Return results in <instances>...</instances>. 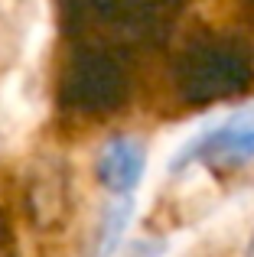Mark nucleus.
<instances>
[{"label": "nucleus", "mask_w": 254, "mask_h": 257, "mask_svg": "<svg viewBox=\"0 0 254 257\" xmlns=\"http://www.w3.org/2000/svg\"><path fill=\"white\" fill-rule=\"evenodd\" d=\"M30 218L43 228H52L59 218H65V208H69V182H65L62 163L56 160H46L39 163L30 176Z\"/></svg>", "instance_id": "obj_4"}, {"label": "nucleus", "mask_w": 254, "mask_h": 257, "mask_svg": "<svg viewBox=\"0 0 254 257\" xmlns=\"http://www.w3.org/2000/svg\"><path fill=\"white\" fill-rule=\"evenodd\" d=\"M95 7L104 17L127 20V23H144L163 7V0H95Z\"/></svg>", "instance_id": "obj_6"}, {"label": "nucleus", "mask_w": 254, "mask_h": 257, "mask_svg": "<svg viewBox=\"0 0 254 257\" xmlns=\"http://www.w3.org/2000/svg\"><path fill=\"white\" fill-rule=\"evenodd\" d=\"M244 257H254V238H251V244H248V254Z\"/></svg>", "instance_id": "obj_8"}, {"label": "nucleus", "mask_w": 254, "mask_h": 257, "mask_svg": "<svg viewBox=\"0 0 254 257\" xmlns=\"http://www.w3.org/2000/svg\"><path fill=\"white\" fill-rule=\"evenodd\" d=\"M127 69L121 59L101 49H82L65 65L59 82V101L82 114H108L127 101Z\"/></svg>", "instance_id": "obj_2"}, {"label": "nucleus", "mask_w": 254, "mask_h": 257, "mask_svg": "<svg viewBox=\"0 0 254 257\" xmlns=\"http://www.w3.org/2000/svg\"><path fill=\"white\" fill-rule=\"evenodd\" d=\"M144 163H147L144 147L131 137H117L104 147L101 160H98V179L108 192L127 195L144 176Z\"/></svg>", "instance_id": "obj_5"}, {"label": "nucleus", "mask_w": 254, "mask_h": 257, "mask_svg": "<svg viewBox=\"0 0 254 257\" xmlns=\"http://www.w3.org/2000/svg\"><path fill=\"white\" fill-rule=\"evenodd\" d=\"M251 62L241 49L228 43L189 46L176 65V88L189 104H212V101L241 94L251 85Z\"/></svg>", "instance_id": "obj_1"}, {"label": "nucleus", "mask_w": 254, "mask_h": 257, "mask_svg": "<svg viewBox=\"0 0 254 257\" xmlns=\"http://www.w3.org/2000/svg\"><path fill=\"white\" fill-rule=\"evenodd\" d=\"M127 218H131V202L121 199L114 202V205L104 212V225H101V247H98V254L108 257L111 251L117 247V241H121V231L127 225Z\"/></svg>", "instance_id": "obj_7"}, {"label": "nucleus", "mask_w": 254, "mask_h": 257, "mask_svg": "<svg viewBox=\"0 0 254 257\" xmlns=\"http://www.w3.org/2000/svg\"><path fill=\"white\" fill-rule=\"evenodd\" d=\"M189 160H199L205 166H241L254 160V111H238L231 114L225 124H218L215 131L202 134L192 147H186V153L179 157L176 166L189 163Z\"/></svg>", "instance_id": "obj_3"}]
</instances>
